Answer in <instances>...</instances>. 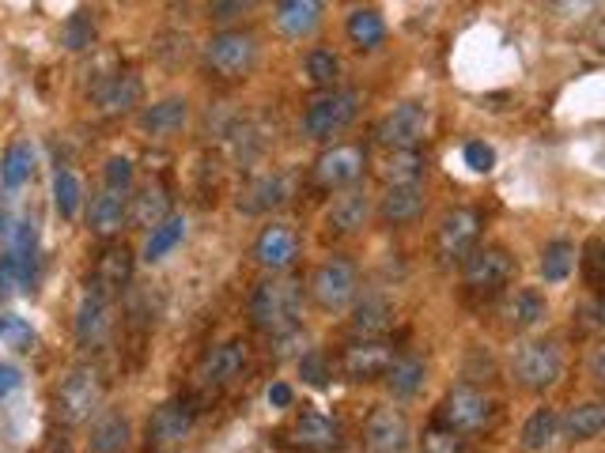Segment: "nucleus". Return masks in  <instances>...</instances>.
<instances>
[{
  "instance_id": "nucleus-13",
  "label": "nucleus",
  "mask_w": 605,
  "mask_h": 453,
  "mask_svg": "<svg viewBox=\"0 0 605 453\" xmlns=\"http://www.w3.org/2000/svg\"><path fill=\"white\" fill-rule=\"evenodd\" d=\"M363 442L371 453H405L409 442H413V431H409V420L401 408H371V416L363 423Z\"/></svg>"
},
{
  "instance_id": "nucleus-43",
  "label": "nucleus",
  "mask_w": 605,
  "mask_h": 453,
  "mask_svg": "<svg viewBox=\"0 0 605 453\" xmlns=\"http://www.w3.org/2000/svg\"><path fill=\"white\" fill-rule=\"evenodd\" d=\"M420 453H469V442L458 435V431H447V427H432V431H424Z\"/></svg>"
},
{
  "instance_id": "nucleus-51",
  "label": "nucleus",
  "mask_w": 605,
  "mask_h": 453,
  "mask_svg": "<svg viewBox=\"0 0 605 453\" xmlns=\"http://www.w3.org/2000/svg\"><path fill=\"white\" fill-rule=\"evenodd\" d=\"M4 340H12L19 352H31V344H35V333L27 329V321H23V318L8 314V318H4Z\"/></svg>"
},
{
  "instance_id": "nucleus-33",
  "label": "nucleus",
  "mask_w": 605,
  "mask_h": 453,
  "mask_svg": "<svg viewBox=\"0 0 605 453\" xmlns=\"http://www.w3.org/2000/svg\"><path fill=\"white\" fill-rule=\"evenodd\" d=\"M125 446H129V420L121 412H103L91 427L87 453H121Z\"/></svg>"
},
{
  "instance_id": "nucleus-56",
  "label": "nucleus",
  "mask_w": 605,
  "mask_h": 453,
  "mask_svg": "<svg viewBox=\"0 0 605 453\" xmlns=\"http://www.w3.org/2000/svg\"><path fill=\"white\" fill-rule=\"evenodd\" d=\"M57 453H69V446H61V450H57Z\"/></svg>"
},
{
  "instance_id": "nucleus-11",
  "label": "nucleus",
  "mask_w": 605,
  "mask_h": 453,
  "mask_svg": "<svg viewBox=\"0 0 605 453\" xmlns=\"http://www.w3.org/2000/svg\"><path fill=\"white\" fill-rule=\"evenodd\" d=\"M193 420H197V408H193L190 397H174V401H163L148 416V450H171L182 438L193 431Z\"/></svg>"
},
{
  "instance_id": "nucleus-2",
  "label": "nucleus",
  "mask_w": 605,
  "mask_h": 453,
  "mask_svg": "<svg viewBox=\"0 0 605 453\" xmlns=\"http://www.w3.org/2000/svg\"><path fill=\"white\" fill-rule=\"evenodd\" d=\"M106 397V382L103 370L84 363V367H72L69 378L57 386V397H53V416L61 427H80L87 423L99 408H103Z\"/></svg>"
},
{
  "instance_id": "nucleus-3",
  "label": "nucleus",
  "mask_w": 605,
  "mask_h": 453,
  "mask_svg": "<svg viewBox=\"0 0 605 453\" xmlns=\"http://www.w3.org/2000/svg\"><path fill=\"white\" fill-rule=\"evenodd\" d=\"M564 374V352L553 340H526L519 352L511 355V378L526 393H545L553 389Z\"/></svg>"
},
{
  "instance_id": "nucleus-28",
  "label": "nucleus",
  "mask_w": 605,
  "mask_h": 453,
  "mask_svg": "<svg viewBox=\"0 0 605 453\" xmlns=\"http://www.w3.org/2000/svg\"><path fill=\"white\" fill-rule=\"evenodd\" d=\"M420 208H424V189L420 185H386V193H382L379 201V216L382 223H413L420 216Z\"/></svg>"
},
{
  "instance_id": "nucleus-49",
  "label": "nucleus",
  "mask_w": 605,
  "mask_h": 453,
  "mask_svg": "<svg viewBox=\"0 0 605 453\" xmlns=\"http://www.w3.org/2000/svg\"><path fill=\"white\" fill-rule=\"evenodd\" d=\"M277 340V348H269V352L277 355V359H288V355H299L303 348H307V333L295 325V329H284V333L273 336Z\"/></svg>"
},
{
  "instance_id": "nucleus-9",
  "label": "nucleus",
  "mask_w": 605,
  "mask_h": 453,
  "mask_svg": "<svg viewBox=\"0 0 605 453\" xmlns=\"http://www.w3.org/2000/svg\"><path fill=\"white\" fill-rule=\"evenodd\" d=\"M492 401L484 397L481 389L473 386H454L443 397L439 404V427H447V431H458V435H466V431H484L488 423H492Z\"/></svg>"
},
{
  "instance_id": "nucleus-1",
  "label": "nucleus",
  "mask_w": 605,
  "mask_h": 453,
  "mask_svg": "<svg viewBox=\"0 0 605 453\" xmlns=\"http://www.w3.org/2000/svg\"><path fill=\"white\" fill-rule=\"evenodd\" d=\"M299 310H303V284L292 276H269L250 291V325L261 333L277 336L284 329L299 325Z\"/></svg>"
},
{
  "instance_id": "nucleus-44",
  "label": "nucleus",
  "mask_w": 605,
  "mask_h": 453,
  "mask_svg": "<svg viewBox=\"0 0 605 453\" xmlns=\"http://www.w3.org/2000/svg\"><path fill=\"white\" fill-rule=\"evenodd\" d=\"M299 374H303L307 386L326 389L329 386V359L322 352H303L299 355Z\"/></svg>"
},
{
  "instance_id": "nucleus-32",
  "label": "nucleus",
  "mask_w": 605,
  "mask_h": 453,
  "mask_svg": "<svg viewBox=\"0 0 605 453\" xmlns=\"http://www.w3.org/2000/svg\"><path fill=\"white\" fill-rule=\"evenodd\" d=\"M560 427H564V438H568V442H590V438H598L605 427V404L602 401L575 404V408H568V416H564Z\"/></svg>"
},
{
  "instance_id": "nucleus-4",
  "label": "nucleus",
  "mask_w": 605,
  "mask_h": 453,
  "mask_svg": "<svg viewBox=\"0 0 605 453\" xmlns=\"http://www.w3.org/2000/svg\"><path fill=\"white\" fill-rule=\"evenodd\" d=\"M356 110H360V95L356 91H326L303 110V121L299 129L311 140H333L341 136L356 121Z\"/></svg>"
},
{
  "instance_id": "nucleus-52",
  "label": "nucleus",
  "mask_w": 605,
  "mask_h": 453,
  "mask_svg": "<svg viewBox=\"0 0 605 453\" xmlns=\"http://www.w3.org/2000/svg\"><path fill=\"white\" fill-rule=\"evenodd\" d=\"M19 382H23V374H19L12 363H0V401H4V397H12V393L19 389Z\"/></svg>"
},
{
  "instance_id": "nucleus-53",
  "label": "nucleus",
  "mask_w": 605,
  "mask_h": 453,
  "mask_svg": "<svg viewBox=\"0 0 605 453\" xmlns=\"http://www.w3.org/2000/svg\"><path fill=\"white\" fill-rule=\"evenodd\" d=\"M265 397H269V404H273V408H292V401H295V393H292V386H288V382H273Z\"/></svg>"
},
{
  "instance_id": "nucleus-37",
  "label": "nucleus",
  "mask_w": 605,
  "mask_h": 453,
  "mask_svg": "<svg viewBox=\"0 0 605 453\" xmlns=\"http://www.w3.org/2000/svg\"><path fill=\"white\" fill-rule=\"evenodd\" d=\"M348 38H352V46L356 50H379L382 38H386V23H382L379 12H371V8H356L352 16H348Z\"/></svg>"
},
{
  "instance_id": "nucleus-41",
  "label": "nucleus",
  "mask_w": 605,
  "mask_h": 453,
  "mask_svg": "<svg viewBox=\"0 0 605 453\" xmlns=\"http://www.w3.org/2000/svg\"><path fill=\"white\" fill-rule=\"evenodd\" d=\"M80 197H84L80 178H76L72 170H57V174H53V204H57V212L65 219H72L80 212Z\"/></svg>"
},
{
  "instance_id": "nucleus-34",
  "label": "nucleus",
  "mask_w": 605,
  "mask_h": 453,
  "mask_svg": "<svg viewBox=\"0 0 605 453\" xmlns=\"http://www.w3.org/2000/svg\"><path fill=\"white\" fill-rule=\"evenodd\" d=\"M560 435V416H556V408H537L530 420L522 423V435H519V446L526 453H545L549 446L556 442Z\"/></svg>"
},
{
  "instance_id": "nucleus-16",
  "label": "nucleus",
  "mask_w": 605,
  "mask_h": 453,
  "mask_svg": "<svg viewBox=\"0 0 605 453\" xmlns=\"http://www.w3.org/2000/svg\"><path fill=\"white\" fill-rule=\"evenodd\" d=\"M394 363V348L386 340H356L341 352V374L348 382H379Z\"/></svg>"
},
{
  "instance_id": "nucleus-8",
  "label": "nucleus",
  "mask_w": 605,
  "mask_h": 453,
  "mask_svg": "<svg viewBox=\"0 0 605 453\" xmlns=\"http://www.w3.org/2000/svg\"><path fill=\"white\" fill-rule=\"evenodd\" d=\"M428 125H432V110L424 102H401L375 125V140L390 151L420 148V140L428 136Z\"/></svg>"
},
{
  "instance_id": "nucleus-31",
  "label": "nucleus",
  "mask_w": 605,
  "mask_h": 453,
  "mask_svg": "<svg viewBox=\"0 0 605 453\" xmlns=\"http://www.w3.org/2000/svg\"><path fill=\"white\" fill-rule=\"evenodd\" d=\"M171 216V197H167V189L163 185H144L137 197H129V219L137 223V227H156L163 219Z\"/></svg>"
},
{
  "instance_id": "nucleus-35",
  "label": "nucleus",
  "mask_w": 605,
  "mask_h": 453,
  "mask_svg": "<svg viewBox=\"0 0 605 453\" xmlns=\"http://www.w3.org/2000/svg\"><path fill=\"white\" fill-rule=\"evenodd\" d=\"M186 227H190V223H186V216H178V212H171L163 223H156L152 235H148V242H144V261L156 265V261H163L171 250H178L182 238H186Z\"/></svg>"
},
{
  "instance_id": "nucleus-54",
  "label": "nucleus",
  "mask_w": 605,
  "mask_h": 453,
  "mask_svg": "<svg viewBox=\"0 0 605 453\" xmlns=\"http://www.w3.org/2000/svg\"><path fill=\"white\" fill-rule=\"evenodd\" d=\"M605 352L602 348H594V355H590V382H594V386H602L605 382Z\"/></svg>"
},
{
  "instance_id": "nucleus-55",
  "label": "nucleus",
  "mask_w": 605,
  "mask_h": 453,
  "mask_svg": "<svg viewBox=\"0 0 605 453\" xmlns=\"http://www.w3.org/2000/svg\"><path fill=\"white\" fill-rule=\"evenodd\" d=\"M0 336H4V318H0Z\"/></svg>"
},
{
  "instance_id": "nucleus-17",
  "label": "nucleus",
  "mask_w": 605,
  "mask_h": 453,
  "mask_svg": "<svg viewBox=\"0 0 605 453\" xmlns=\"http://www.w3.org/2000/svg\"><path fill=\"white\" fill-rule=\"evenodd\" d=\"M371 219V197L360 185H345L333 204L326 208V231L329 235H356Z\"/></svg>"
},
{
  "instance_id": "nucleus-14",
  "label": "nucleus",
  "mask_w": 605,
  "mask_h": 453,
  "mask_svg": "<svg viewBox=\"0 0 605 453\" xmlns=\"http://www.w3.org/2000/svg\"><path fill=\"white\" fill-rule=\"evenodd\" d=\"M295 197V174L292 170H269L242 189L239 212L242 216H261V212H273Z\"/></svg>"
},
{
  "instance_id": "nucleus-47",
  "label": "nucleus",
  "mask_w": 605,
  "mask_h": 453,
  "mask_svg": "<svg viewBox=\"0 0 605 453\" xmlns=\"http://www.w3.org/2000/svg\"><path fill=\"white\" fill-rule=\"evenodd\" d=\"M462 159H466V167L473 170V174H492V167H496V151L488 148L484 140H469Z\"/></svg>"
},
{
  "instance_id": "nucleus-29",
  "label": "nucleus",
  "mask_w": 605,
  "mask_h": 453,
  "mask_svg": "<svg viewBox=\"0 0 605 453\" xmlns=\"http://www.w3.org/2000/svg\"><path fill=\"white\" fill-rule=\"evenodd\" d=\"M424 378H428V367H424V359H416V355H394V363L382 374V382H386L394 401L413 397L416 389L424 386Z\"/></svg>"
},
{
  "instance_id": "nucleus-18",
  "label": "nucleus",
  "mask_w": 605,
  "mask_h": 453,
  "mask_svg": "<svg viewBox=\"0 0 605 453\" xmlns=\"http://www.w3.org/2000/svg\"><path fill=\"white\" fill-rule=\"evenodd\" d=\"M106 329H110V295L87 284L84 299H80V306H76V321H72L76 344H80V348H91V344H99V340H103Z\"/></svg>"
},
{
  "instance_id": "nucleus-21",
  "label": "nucleus",
  "mask_w": 605,
  "mask_h": 453,
  "mask_svg": "<svg viewBox=\"0 0 605 453\" xmlns=\"http://www.w3.org/2000/svg\"><path fill=\"white\" fill-rule=\"evenodd\" d=\"M500 318L507 329L515 333H526V329H537L541 321L549 318V299L537 291V287H519L515 295H507L500 306Z\"/></svg>"
},
{
  "instance_id": "nucleus-5",
  "label": "nucleus",
  "mask_w": 605,
  "mask_h": 453,
  "mask_svg": "<svg viewBox=\"0 0 605 453\" xmlns=\"http://www.w3.org/2000/svg\"><path fill=\"white\" fill-rule=\"evenodd\" d=\"M258 61V38L250 31H220L205 42V65L220 80H242Z\"/></svg>"
},
{
  "instance_id": "nucleus-24",
  "label": "nucleus",
  "mask_w": 605,
  "mask_h": 453,
  "mask_svg": "<svg viewBox=\"0 0 605 453\" xmlns=\"http://www.w3.org/2000/svg\"><path fill=\"white\" fill-rule=\"evenodd\" d=\"M348 329L356 340H382V336L394 329V306L379 295H363L356 302V310H352V321H348Z\"/></svg>"
},
{
  "instance_id": "nucleus-12",
  "label": "nucleus",
  "mask_w": 605,
  "mask_h": 453,
  "mask_svg": "<svg viewBox=\"0 0 605 453\" xmlns=\"http://www.w3.org/2000/svg\"><path fill=\"white\" fill-rule=\"evenodd\" d=\"M246 363H250V344L246 340H224L212 352H205V359L197 363V386L205 389L231 386L235 378H242Z\"/></svg>"
},
{
  "instance_id": "nucleus-20",
  "label": "nucleus",
  "mask_w": 605,
  "mask_h": 453,
  "mask_svg": "<svg viewBox=\"0 0 605 453\" xmlns=\"http://www.w3.org/2000/svg\"><path fill=\"white\" fill-rule=\"evenodd\" d=\"M295 253H299V238H295V231L288 223L265 227L258 235V242H254V261L265 272H284L295 261Z\"/></svg>"
},
{
  "instance_id": "nucleus-22",
  "label": "nucleus",
  "mask_w": 605,
  "mask_h": 453,
  "mask_svg": "<svg viewBox=\"0 0 605 453\" xmlns=\"http://www.w3.org/2000/svg\"><path fill=\"white\" fill-rule=\"evenodd\" d=\"M95 102H99L103 118H121L140 102V80L133 72H114L95 87Z\"/></svg>"
},
{
  "instance_id": "nucleus-50",
  "label": "nucleus",
  "mask_w": 605,
  "mask_h": 453,
  "mask_svg": "<svg viewBox=\"0 0 605 453\" xmlns=\"http://www.w3.org/2000/svg\"><path fill=\"white\" fill-rule=\"evenodd\" d=\"M602 314H605V310H602V302H598V299L583 302V306L575 310V329H579V333H598V329L605 325Z\"/></svg>"
},
{
  "instance_id": "nucleus-23",
  "label": "nucleus",
  "mask_w": 605,
  "mask_h": 453,
  "mask_svg": "<svg viewBox=\"0 0 605 453\" xmlns=\"http://www.w3.org/2000/svg\"><path fill=\"white\" fill-rule=\"evenodd\" d=\"M129 223V197L125 189H106L91 201V212H87V227L91 235L99 238H114Z\"/></svg>"
},
{
  "instance_id": "nucleus-6",
  "label": "nucleus",
  "mask_w": 605,
  "mask_h": 453,
  "mask_svg": "<svg viewBox=\"0 0 605 453\" xmlns=\"http://www.w3.org/2000/svg\"><path fill=\"white\" fill-rule=\"evenodd\" d=\"M511 276H515V257L503 246H481L462 257V284L473 295H496L500 287L511 284Z\"/></svg>"
},
{
  "instance_id": "nucleus-40",
  "label": "nucleus",
  "mask_w": 605,
  "mask_h": 453,
  "mask_svg": "<svg viewBox=\"0 0 605 453\" xmlns=\"http://www.w3.org/2000/svg\"><path fill=\"white\" fill-rule=\"evenodd\" d=\"M303 72H307V80H311L314 87H329V91H333L337 76H341V57L333 50H322V46H318V50L307 53Z\"/></svg>"
},
{
  "instance_id": "nucleus-48",
  "label": "nucleus",
  "mask_w": 605,
  "mask_h": 453,
  "mask_svg": "<svg viewBox=\"0 0 605 453\" xmlns=\"http://www.w3.org/2000/svg\"><path fill=\"white\" fill-rule=\"evenodd\" d=\"M103 178H106V189H129V182H133V163H129L125 155H114V159L106 163Z\"/></svg>"
},
{
  "instance_id": "nucleus-27",
  "label": "nucleus",
  "mask_w": 605,
  "mask_h": 453,
  "mask_svg": "<svg viewBox=\"0 0 605 453\" xmlns=\"http://www.w3.org/2000/svg\"><path fill=\"white\" fill-rule=\"evenodd\" d=\"M186 121H190V102L159 99L140 114L137 125H140V133H148V136H174L186 129Z\"/></svg>"
},
{
  "instance_id": "nucleus-19",
  "label": "nucleus",
  "mask_w": 605,
  "mask_h": 453,
  "mask_svg": "<svg viewBox=\"0 0 605 453\" xmlns=\"http://www.w3.org/2000/svg\"><path fill=\"white\" fill-rule=\"evenodd\" d=\"M295 450L303 453H337L341 450V427L322 412H303L288 431Z\"/></svg>"
},
{
  "instance_id": "nucleus-30",
  "label": "nucleus",
  "mask_w": 605,
  "mask_h": 453,
  "mask_svg": "<svg viewBox=\"0 0 605 453\" xmlns=\"http://www.w3.org/2000/svg\"><path fill=\"white\" fill-rule=\"evenodd\" d=\"M424 167H428V159H424L420 148H398L382 159L379 174L386 185H420Z\"/></svg>"
},
{
  "instance_id": "nucleus-45",
  "label": "nucleus",
  "mask_w": 605,
  "mask_h": 453,
  "mask_svg": "<svg viewBox=\"0 0 605 453\" xmlns=\"http://www.w3.org/2000/svg\"><path fill=\"white\" fill-rule=\"evenodd\" d=\"M605 253V246H602V238L594 235V238H587V246H583V276H587V284L598 291L602 287V257Z\"/></svg>"
},
{
  "instance_id": "nucleus-26",
  "label": "nucleus",
  "mask_w": 605,
  "mask_h": 453,
  "mask_svg": "<svg viewBox=\"0 0 605 453\" xmlns=\"http://www.w3.org/2000/svg\"><path fill=\"white\" fill-rule=\"evenodd\" d=\"M322 12H326V0H280L273 23L284 38H307L322 23Z\"/></svg>"
},
{
  "instance_id": "nucleus-38",
  "label": "nucleus",
  "mask_w": 605,
  "mask_h": 453,
  "mask_svg": "<svg viewBox=\"0 0 605 453\" xmlns=\"http://www.w3.org/2000/svg\"><path fill=\"white\" fill-rule=\"evenodd\" d=\"M575 269V246L564 242V238H556L549 242L545 250H541V276H545V284H564Z\"/></svg>"
},
{
  "instance_id": "nucleus-15",
  "label": "nucleus",
  "mask_w": 605,
  "mask_h": 453,
  "mask_svg": "<svg viewBox=\"0 0 605 453\" xmlns=\"http://www.w3.org/2000/svg\"><path fill=\"white\" fill-rule=\"evenodd\" d=\"M481 235V216L473 208H454L439 219V231H435V253L443 261H462L473 242Z\"/></svg>"
},
{
  "instance_id": "nucleus-42",
  "label": "nucleus",
  "mask_w": 605,
  "mask_h": 453,
  "mask_svg": "<svg viewBox=\"0 0 605 453\" xmlns=\"http://www.w3.org/2000/svg\"><path fill=\"white\" fill-rule=\"evenodd\" d=\"M61 38H65V50L80 53L87 50L91 42H95V23H91V16L87 12H76V16L65 19V31H61Z\"/></svg>"
},
{
  "instance_id": "nucleus-25",
  "label": "nucleus",
  "mask_w": 605,
  "mask_h": 453,
  "mask_svg": "<svg viewBox=\"0 0 605 453\" xmlns=\"http://www.w3.org/2000/svg\"><path fill=\"white\" fill-rule=\"evenodd\" d=\"M129 280H133V253L125 250V246H106V250L99 253L95 272H91V280H87V284L99 287V291H106V295L114 299Z\"/></svg>"
},
{
  "instance_id": "nucleus-46",
  "label": "nucleus",
  "mask_w": 605,
  "mask_h": 453,
  "mask_svg": "<svg viewBox=\"0 0 605 453\" xmlns=\"http://www.w3.org/2000/svg\"><path fill=\"white\" fill-rule=\"evenodd\" d=\"M258 0H208V19L212 23H235L239 16H246Z\"/></svg>"
},
{
  "instance_id": "nucleus-36",
  "label": "nucleus",
  "mask_w": 605,
  "mask_h": 453,
  "mask_svg": "<svg viewBox=\"0 0 605 453\" xmlns=\"http://www.w3.org/2000/svg\"><path fill=\"white\" fill-rule=\"evenodd\" d=\"M31 174H35V148L31 140H16L0 159V182L4 189H23L31 182Z\"/></svg>"
},
{
  "instance_id": "nucleus-10",
  "label": "nucleus",
  "mask_w": 605,
  "mask_h": 453,
  "mask_svg": "<svg viewBox=\"0 0 605 453\" xmlns=\"http://www.w3.org/2000/svg\"><path fill=\"white\" fill-rule=\"evenodd\" d=\"M363 167H367V151L360 144H333L314 159V185L329 189V193L356 185L363 178Z\"/></svg>"
},
{
  "instance_id": "nucleus-39",
  "label": "nucleus",
  "mask_w": 605,
  "mask_h": 453,
  "mask_svg": "<svg viewBox=\"0 0 605 453\" xmlns=\"http://www.w3.org/2000/svg\"><path fill=\"white\" fill-rule=\"evenodd\" d=\"M35 280V261L23 257H0V299H12L16 291H27V284Z\"/></svg>"
},
{
  "instance_id": "nucleus-7",
  "label": "nucleus",
  "mask_w": 605,
  "mask_h": 453,
  "mask_svg": "<svg viewBox=\"0 0 605 453\" xmlns=\"http://www.w3.org/2000/svg\"><path fill=\"white\" fill-rule=\"evenodd\" d=\"M356 291H360V272L348 257H329L311 276V299L329 314L345 310L348 302L356 299Z\"/></svg>"
}]
</instances>
